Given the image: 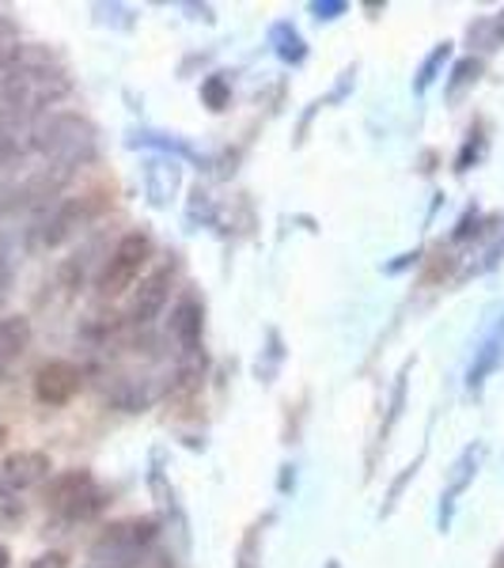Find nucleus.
<instances>
[{
    "instance_id": "nucleus-7",
    "label": "nucleus",
    "mask_w": 504,
    "mask_h": 568,
    "mask_svg": "<svg viewBox=\"0 0 504 568\" xmlns=\"http://www.w3.org/2000/svg\"><path fill=\"white\" fill-rule=\"evenodd\" d=\"M50 455L46 452H12L4 463H0V493H27L34 489V485L50 481Z\"/></svg>"
},
{
    "instance_id": "nucleus-8",
    "label": "nucleus",
    "mask_w": 504,
    "mask_h": 568,
    "mask_svg": "<svg viewBox=\"0 0 504 568\" xmlns=\"http://www.w3.org/2000/svg\"><path fill=\"white\" fill-rule=\"evenodd\" d=\"M171 281H175V273H171L168 265H163V270H152L149 277H141V284H137V292L130 300V311H125V318H130L133 326L152 323V318L163 311V304H168Z\"/></svg>"
},
{
    "instance_id": "nucleus-19",
    "label": "nucleus",
    "mask_w": 504,
    "mask_h": 568,
    "mask_svg": "<svg viewBox=\"0 0 504 568\" xmlns=\"http://www.w3.org/2000/svg\"><path fill=\"white\" fill-rule=\"evenodd\" d=\"M478 72H482V61H474V58L460 61L455 72H452V84H447V91H452V95H460L466 84H474V80H478Z\"/></svg>"
},
{
    "instance_id": "nucleus-4",
    "label": "nucleus",
    "mask_w": 504,
    "mask_h": 568,
    "mask_svg": "<svg viewBox=\"0 0 504 568\" xmlns=\"http://www.w3.org/2000/svg\"><path fill=\"white\" fill-rule=\"evenodd\" d=\"M155 538V519H122L110 524L91 546V568H133Z\"/></svg>"
},
{
    "instance_id": "nucleus-24",
    "label": "nucleus",
    "mask_w": 504,
    "mask_h": 568,
    "mask_svg": "<svg viewBox=\"0 0 504 568\" xmlns=\"http://www.w3.org/2000/svg\"><path fill=\"white\" fill-rule=\"evenodd\" d=\"M4 436H8V433H4V425H0V444H4Z\"/></svg>"
},
{
    "instance_id": "nucleus-22",
    "label": "nucleus",
    "mask_w": 504,
    "mask_h": 568,
    "mask_svg": "<svg viewBox=\"0 0 504 568\" xmlns=\"http://www.w3.org/2000/svg\"><path fill=\"white\" fill-rule=\"evenodd\" d=\"M27 568H69V554H61V549H46V554L34 557Z\"/></svg>"
},
{
    "instance_id": "nucleus-18",
    "label": "nucleus",
    "mask_w": 504,
    "mask_h": 568,
    "mask_svg": "<svg viewBox=\"0 0 504 568\" xmlns=\"http://www.w3.org/2000/svg\"><path fill=\"white\" fill-rule=\"evenodd\" d=\"M201 99L209 103V110H224L228 99H232V88H228L224 77H209L205 84H201Z\"/></svg>"
},
{
    "instance_id": "nucleus-12",
    "label": "nucleus",
    "mask_w": 504,
    "mask_h": 568,
    "mask_svg": "<svg viewBox=\"0 0 504 568\" xmlns=\"http://www.w3.org/2000/svg\"><path fill=\"white\" fill-rule=\"evenodd\" d=\"M171 337L179 342L182 353H198L201 345V300L198 296H182L175 311H171Z\"/></svg>"
},
{
    "instance_id": "nucleus-11",
    "label": "nucleus",
    "mask_w": 504,
    "mask_h": 568,
    "mask_svg": "<svg viewBox=\"0 0 504 568\" xmlns=\"http://www.w3.org/2000/svg\"><path fill=\"white\" fill-rule=\"evenodd\" d=\"M485 459V444H471L466 452L455 459L452 466V478H447V489H444V508H440V524L447 527V519H452V508H455V500L463 497V489L474 481V474H478V466Z\"/></svg>"
},
{
    "instance_id": "nucleus-20",
    "label": "nucleus",
    "mask_w": 504,
    "mask_h": 568,
    "mask_svg": "<svg viewBox=\"0 0 504 568\" xmlns=\"http://www.w3.org/2000/svg\"><path fill=\"white\" fill-rule=\"evenodd\" d=\"M478 31V34H485V50H497V45L504 42V12H497V16H490L482 27H471V34Z\"/></svg>"
},
{
    "instance_id": "nucleus-13",
    "label": "nucleus",
    "mask_w": 504,
    "mask_h": 568,
    "mask_svg": "<svg viewBox=\"0 0 504 568\" xmlns=\"http://www.w3.org/2000/svg\"><path fill=\"white\" fill-rule=\"evenodd\" d=\"M501 361H504V318L493 326V334L482 342V349H478V356H474V364H471V375H466V387L478 390L485 383V375L497 372Z\"/></svg>"
},
{
    "instance_id": "nucleus-9",
    "label": "nucleus",
    "mask_w": 504,
    "mask_h": 568,
    "mask_svg": "<svg viewBox=\"0 0 504 568\" xmlns=\"http://www.w3.org/2000/svg\"><path fill=\"white\" fill-rule=\"evenodd\" d=\"M95 213H99L95 194H88V197H69L65 205H58V209L50 213V220H46V246H61V243L69 240V235H77L80 227H84Z\"/></svg>"
},
{
    "instance_id": "nucleus-3",
    "label": "nucleus",
    "mask_w": 504,
    "mask_h": 568,
    "mask_svg": "<svg viewBox=\"0 0 504 568\" xmlns=\"http://www.w3.org/2000/svg\"><path fill=\"white\" fill-rule=\"evenodd\" d=\"M152 251H155V246H152V235H149V232H130V235H122L114 251L107 254L103 270H99V277H95L99 296H103V300H114V296H122V292H130L133 284L141 281L144 265L152 262Z\"/></svg>"
},
{
    "instance_id": "nucleus-14",
    "label": "nucleus",
    "mask_w": 504,
    "mask_h": 568,
    "mask_svg": "<svg viewBox=\"0 0 504 568\" xmlns=\"http://www.w3.org/2000/svg\"><path fill=\"white\" fill-rule=\"evenodd\" d=\"M31 345V323L23 315H4L0 318V368L12 361H20Z\"/></svg>"
},
{
    "instance_id": "nucleus-15",
    "label": "nucleus",
    "mask_w": 504,
    "mask_h": 568,
    "mask_svg": "<svg viewBox=\"0 0 504 568\" xmlns=\"http://www.w3.org/2000/svg\"><path fill=\"white\" fill-rule=\"evenodd\" d=\"M23 34H20V23L8 20L4 12H0V69L16 65V58L23 53Z\"/></svg>"
},
{
    "instance_id": "nucleus-6",
    "label": "nucleus",
    "mask_w": 504,
    "mask_h": 568,
    "mask_svg": "<svg viewBox=\"0 0 504 568\" xmlns=\"http://www.w3.org/2000/svg\"><path fill=\"white\" fill-rule=\"evenodd\" d=\"M80 387H84V372L72 361H46L42 368L34 372V398L50 409L69 406L80 394Z\"/></svg>"
},
{
    "instance_id": "nucleus-16",
    "label": "nucleus",
    "mask_w": 504,
    "mask_h": 568,
    "mask_svg": "<svg viewBox=\"0 0 504 568\" xmlns=\"http://www.w3.org/2000/svg\"><path fill=\"white\" fill-rule=\"evenodd\" d=\"M273 42H278V53H281V61H292V65H300V61L308 58V50H304V39H300V34L292 31L289 23H278V27H273Z\"/></svg>"
},
{
    "instance_id": "nucleus-1",
    "label": "nucleus",
    "mask_w": 504,
    "mask_h": 568,
    "mask_svg": "<svg viewBox=\"0 0 504 568\" xmlns=\"http://www.w3.org/2000/svg\"><path fill=\"white\" fill-rule=\"evenodd\" d=\"M69 72L61 69V61L53 53L39 50V45H23L16 65L0 69V110L42 118L50 114L53 103H61L69 95Z\"/></svg>"
},
{
    "instance_id": "nucleus-25",
    "label": "nucleus",
    "mask_w": 504,
    "mask_h": 568,
    "mask_svg": "<svg viewBox=\"0 0 504 568\" xmlns=\"http://www.w3.org/2000/svg\"><path fill=\"white\" fill-rule=\"evenodd\" d=\"M501 568H504V557H501Z\"/></svg>"
},
{
    "instance_id": "nucleus-10",
    "label": "nucleus",
    "mask_w": 504,
    "mask_h": 568,
    "mask_svg": "<svg viewBox=\"0 0 504 568\" xmlns=\"http://www.w3.org/2000/svg\"><path fill=\"white\" fill-rule=\"evenodd\" d=\"M34 122H39V118L0 110V168L34 152Z\"/></svg>"
},
{
    "instance_id": "nucleus-21",
    "label": "nucleus",
    "mask_w": 504,
    "mask_h": 568,
    "mask_svg": "<svg viewBox=\"0 0 504 568\" xmlns=\"http://www.w3.org/2000/svg\"><path fill=\"white\" fill-rule=\"evenodd\" d=\"M345 8H350L345 0H315V4H311V12H315V20H337Z\"/></svg>"
},
{
    "instance_id": "nucleus-23",
    "label": "nucleus",
    "mask_w": 504,
    "mask_h": 568,
    "mask_svg": "<svg viewBox=\"0 0 504 568\" xmlns=\"http://www.w3.org/2000/svg\"><path fill=\"white\" fill-rule=\"evenodd\" d=\"M12 565V554H8V546H0V568Z\"/></svg>"
},
{
    "instance_id": "nucleus-2",
    "label": "nucleus",
    "mask_w": 504,
    "mask_h": 568,
    "mask_svg": "<svg viewBox=\"0 0 504 568\" xmlns=\"http://www.w3.org/2000/svg\"><path fill=\"white\" fill-rule=\"evenodd\" d=\"M34 152L42 155L50 168L58 171H77L84 163L95 160L99 136L95 125L84 114H72V110H50L34 122Z\"/></svg>"
},
{
    "instance_id": "nucleus-5",
    "label": "nucleus",
    "mask_w": 504,
    "mask_h": 568,
    "mask_svg": "<svg viewBox=\"0 0 504 568\" xmlns=\"http://www.w3.org/2000/svg\"><path fill=\"white\" fill-rule=\"evenodd\" d=\"M103 504V489L91 478V470H61L46 485V508L61 519H91Z\"/></svg>"
},
{
    "instance_id": "nucleus-17",
    "label": "nucleus",
    "mask_w": 504,
    "mask_h": 568,
    "mask_svg": "<svg viewBox=\"0 0 504 568\" xmlns=\"http://www.w3.org/2000/svg\"><path fill=\"white\" fill-rule=\"evenodd\" d=\"M447 58H452V42H440L436 50L429 53L425 65L417 69V80H414V91H417V95H421V91H429V84L436 80V72H440V65H444Z\"/></svg>"
}]
</instances>
